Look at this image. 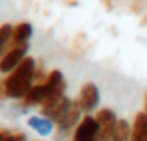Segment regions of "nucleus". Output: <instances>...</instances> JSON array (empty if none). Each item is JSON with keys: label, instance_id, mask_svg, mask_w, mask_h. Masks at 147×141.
<instances>
[{"label": "nucleus", "instance_id": "obj_1", "mask_svg": "<svg viewBox=\"0 0 147 141\" xmlns=\"http://www.w3.org/2000/svg\"><path fill=\"white\" fill-rule=\"evenodd\" d=\"M36 72H38V62L32 56H28L14 72L4 76L2 84H4V90H6V97L14 99V101H22V97L36 84Z\"/></svg>", "mask_w": 147, "mask_h": 141}, {"label": "nucleus", "instance_id": "obj_5", "mask_svg": "<svg viewBox=\"0 0 147 141\" xmlns=\"http://www.w3.org/2000/svg\"><path fill=\"white\" fill-rule=\"evenodd\" d=\"M96 119H98L99 127H101V131H99V141H107L111 137V133H113V129H115L119 117L115 115L113 109H109V107H99L98 111H96Z\"/></svg>", "mask_w": 147, "mask_h": 141}, {"label": "nucleus", "instance_id": "obj_4", "mask_svg": "<svg viewBox=\"0 0 147 141\" xmlns=\"http://www.w3.org/2000/svg\"><path fill=\"white\" fill-rule=\"evenodd\" d=\"M99 127L96 115H84L80 119V123L76 125L72 133V139L74 141H99Z\"/></svg>", "mask_w": 147, "mask_h": 141}, {"label": "nucleus", "instance_id": "obj_10", "mask_svg": "<svg viewBox=\"0 0 147 141\" xmlns=\"http://www.w3.org/2000/svg\"><path fill=\"white\" fill-rule=\"evenodd\" d=\"M34 36V28L30 22H18L14 24V32H12V44H30Z\"/></svg>", "mask_w": 147, "mask_h": 141}, {"label": "nucleus", "instance_id": "obj_6", "mask_svg": "<svg viewBox=\"0 0 147 141\" xmlns=\"http://www.w3.org/2000/svg\"><path fill=\"white\" fill-rule=\"evenodd\" d=\"M74 101L70 95H64L62 99H58L54 105H50V107H46V109H40V113L44 115V117H48V119H52L56 125L62 121V119L66 117L70 111H72V107H74Z\"/></svg>", "mask_w": 147, "mask_h": 141}, {"label": "nucleus", "instance_id": "obj_7", "mask_svg": "<svg viewBox=\"0 0 147 141\" xmlns=\"http://www.w3.org/2000/svg\"><path fill=\"white\" fill-rule=\"evenodd\" d=\"M26 123H28V127H30L32 131H36L40 137H50V135L56 131V123H54L52 119L44 117L42 113H40V115H30Z\"/></svg>", "mask_w": 147, "mask_h": 141}, {"label": "nucleus", "instance_id": "obj_3", "mask_svg": "<svg viewBox=\"0 0 147 141\" xmlns=\"http://www.w3.org/2000/svg\"><path fill=\"white\" fill-rule=\"evenodd\" d=\"M28 50H30V44H12L6 50V54L0 58V74L8 76L10 72H14L28 58Z\"/></svg>", "mask_w": 147, "mask_h": 141}, {"label": "nucleus", "instance_id": "obj_13", "mask_svg": "<svg viewBox=\"0 0 147 141\" xmlns=\"http://www.w3.org/2000/svg\"><path fill=\"white\" fill-rule=\"evenodd\" d=\"M143 111L147 113V92H145V97H143Z\"/></svg>", "mask_w": 147, "mask_h": 141}, {"label": "nucleus", "instance_id": "obj_2", "mask_svg": "<svg viewBox=\"0 0 147 141\" xmlns=\"http://www.w3.org/2000/svg\"><path fill=\"white\" fill-rule=\"evenodd\" d=\"M99 99H101L99 88L94 82H86L76 95V105L80 107V111L84 115H94L99 109Z\"/></svg>", "mask_w": 147, "mask_h": 141}, {"label": "nucleus", "instance_id": "obj_8", "mask_svg": "<svg viewBox=\"0 0 147 141\" xmlns=\"http://www.w3.org/2000/svg\"><path fill=\"white\" fill-rule=\"evenodd\" d=\"M74 101H76V99H74ZM82 117H84V113H82V111H80V107H78V105L74 103L72 111H70V113H68L66 117H64L62 121H60V123H58V125H56L58 133H60V135H66V133H70V131L74 133L76 125L80 123V119H82Z\"/></svg>", "mask_w": 147, "mask_h": 141}, {"label": "nucleus", "instance_id": "obj_12", "mask_svg": "<svg viewBox=\"0 0 147 141\" xmlns=\"http://www.w3.org/2000/svg\"><path fill=\"white\" fill-rule=\"evenodd\" d=\"M10 131H12V129H0V141H6V139H8Z\"/></svg>", "mask_w": 147, "mask_h": 141}, {"label": "nucleus", "instance_id": "obj_9", "mask_svg": "<svg viewBox=\"0 0 147 141\" xmlns=\"http://www.w3.org/2000/svg\"><path fill=\"white\" fill-rule=\"evenodd\" d=\"M131 141H147V113L139 111L131 121Z\"/></svg>", "mask_w": 147, "mask_h": 141}, {"label": "nucleus", "instance_id": "obj_11", "mask_svg": "<svg viewBox=\"0 0 147 141\" xmlns=\"http://www.w3.org/2000/svg\"><path fill=\"white\" fill-rule=\"evenodd\" d=\"M12 32H14V24H2L0 26V58L12 46Z\"/></svg>", "mask_w": 147, "mask_h": 141}]
</instances>
